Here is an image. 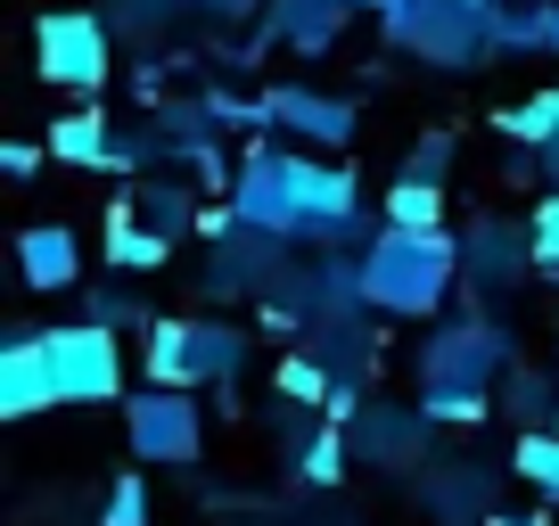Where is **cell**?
<instances>
[{"mask_svg":"<svg viewBox=\"0 0 559 526\" xmlns=\"http://www.w3.org/2000/svg\"><path fill=\"white\" fill-rule=\"evenodd\" d=\"M140 370L148 386H239L247 370V330L223 313H190V321H148V346H140Z\"/></svg>","mask_w":559,"mask_h":526,"instance_id":"cell-4","label":"cell"},{"mask_svg":"<svg viewBox=\"0 0 559 526\" xmlns=\"http://www.w3.org/2000/svg\"><path fill=\"white\" fill-rule=\"evenodd\" d=\"M0 165H9V174L25 181V174H34V165H41V148H34V141H9V148H0Z\"/></svg>","mask_w":559,"mask_h":526,"instance_id":"cell-30","label":"cell"},{"mask_svg":"<svg viewBox=\"0 0 559 526\" xmlns=\"http://www.w3.org/2000/svg\"><path fill=\"white\" fill-rule=\"evenodd\" d=\"M354 17H395V9H412V0H346Z\"/></svg>","mask_w":559,"mask_h":526,"instance_id":"cell-31","label":"cell"},{"mask_svg":"<svg viewBox=\"0 0 559 526\" xmlns=\"http://www.w3.org/2000/svg\"><path fill=\"white\" fill-rule=\"evenodd\" d=\"M58 370V404H116L123 395V337L99 321H67V330H41Z\"/></svg>","mask_w":559,"mask_h":526,"instance_id":"cell-8","label":"cell"},{"mask_svg":"<svg viewBox=\"0 0 559 526\" xmlns=\"http://www.w3.org/2000/svg\"><path fill=\"white\" fill-rule=\"evenodd\" d=\"M34 67H41V83L91 99V91L107 83V67H116V25H107V9H41Z\"/></svg>","mask_w":559,"mask_h":526,"instance_id":"cell-6","label":"cell"},{"mask_svg":"<svg viewBox=\"0 0 559 526\" xmlns=\"http://www.w3.org/2000/svg\"><path fill=\"white\" fill-rule=\"evenodd\" d=\"M190 9H198V0H107V25L132 34V41H157V34H174Z\"/></svg>","mask_w":559,"mask_h":526,"instance_id":"cell-21","label":"cell"},{"mask_svg":"<svg viewBox=\"0 0 559 526\" xmlns=\"http://www.w3.org/2000/svg\"><path fill=\"white\" fill-rule=\"evenodd\" d=\"M386 230H444V181H419V174H395L386 181Z\"/></svg>","mask_w":559,"mask_h":526,"instance_id":"cell-20","label":"cell"},{"mask_svg":"<svg viewBox=\"0 0 559 526\" xmlns=\"http://www.w3.org/2000/svg\"><path fill=\"white\" fill-rule=\"evenodd\" d=\"M132 214L157 230V239H174V247L190 239V230H223V223H230V206H223V214H198V190H181V181H140V190H132Z\"/></svg>","mask_w":559,"mask_h":526,"instance_id":"cell-16","label":"cell"},{"mask_svg":"<svg viewBox=\"0 0 559 526\" xmlns=\"http://www.w3.org/2000/svg\"><path fill=\"white\" fill-rule=\"evenodd\" d=\"M165 255H174V239H157V230L132 214V198H116V206H107V272H116V280H140V272H157Z\"/></svg>","mask_w":559,"mask_h":526,"instance_id":"cell-17","label":"cell"},{"mask_svg":"<svg viewBox=\"0 0 559 526\" xmlns=\"http://www.w3.org/2000/svg\"><path fill=\"white\" fill-rule=\"evenodd\" d=\"M58 404V370H50V346H41V330L9 337L0 346V420H34V411Z\"/></svg>","mask_w":559,"mask_h":526,"instance_id":"cell-14","label":"cell"},{"mask_svg":"<svg viewBox=\"0 0 559 526\" xmlns=\"http://www.w3.org/2000/svg\"><path fill=\"white\" fill-rule=\"evenodd\" d=\"M461 280V239L453 230H386L362 247V288H370V313H395V321H437L444 297Z\"/></svg>","mask_w":559,"mask_h":526,"instance_id":"cell-3","label":"cell"},{"mask_svg":"<svg viewBox=\"0 0 559 526\" xmlns=\"http://www.w3.org/2000/svg\"><path fill=\"white\" fill-rule=\"evenodd\" d=\"M535 165H543V190H551V198H559V141H551V148H543V157H535Z\"/></svg>","mask_w":559,"mask_h":526,"instance_id":"cell-33","label":"cell"},{"mask_svg":"<svg viewBox=\"0 0 559 526\" xmlns=\"http://www.w3.org/2000/svg\"><path fill=\"white\" fill-rule=\"evenodd\" d=\"M493 411H502L519 437H543V428L559 420V379H551V370H535V362H519L502 379V395H493Z\"/></svg>","mask_w":559,"mask_h":526,"instance_id":"cell-18","label":"cell"},{"mask_svg":"<svg viewBox=\"0 0 559 526\" xmlns=\"http://www.w3.org/2000/svg\"><path fill=\"white\" fill-rule=\"evenodd\" d=\"M148 518H157V502H148V477L123 469L116 486H107V502H99V526H148Z\"/></svg>","mask_w":559,"mask_h":526,"instance_id":"cell-25","label":"cell"},{"mask_svg":"<svg viewBox=\"0 0 559 526\" xmlns=\"http://www.w3.org/2000/svg\"><path fill=\"white\" fill-rule=\"evenodd\" d=\"M263 9H272V0H198V17H214V25H239V17L263 25Z\"/></svg>","mask_w":559,"mask_h":526,"instance_id":"cell-29","label":"cell"},{"mask_svg":"<svg viewBox=\"0 0 559 526\" xmlns=\"http://www.w3.org/2000/svg\"><path fill=\"white\" fill-rule=\"evenodd\" d=\"M346 25H354L346 0H272V9H263V25L247 34V58H263V50L330 58L337 41H346Z\"/></svg>","mask_w":559,"mask_h":526,"instance_id":"cell-12","label":"cell"},{"mask_svg":"<svg viewBox=\"0 0 559 526\" xmlns=\"http://www.w3.org/2000/svg\"><path fill=\"white\" fill-rule=\"evenodd\" d=\"M526 263H535V239H526V223H469L461 230V280L486 288V297H502V288L526 280Z\"/></svg>","mask_w":559,"mask_h":526,"instance_id":"cell-13","label":"cell"},{"mask_svg":"<svg viewBox=\"0 0 559 526\" xmlns=\"http://www.w3.org/2000/svg\"><path fill=\"white\" fill-rule=\"evenodd\" d=\"M428 411L419 404H362V420L346 428L354 437V461H370V469H386V477H419L428 469Z\"/></svg>","mask_w":559,"mask_h":526,"instance_id":"cell-11","label":"cell"},{"mask_svg":"<svg viewBox=\"0 0 559 526\" xmlns=\"http://www.w3.org/2000/svg\"><path fill=\"white\" fill-rule=\"evenodd\" d=\"M346 461H354V437H346V428H321V437L297 444V477H305V486H337V477H346Z\"/></svg>","mask_w":559,"mask_h":526,"instance_id":"cell-23","label":"cell"},{"mask_svg":"<svg viewBox=\"0 0 559 526\" xmlns=\"http://www.w3.org/2000/svg\"><path fill=\"white\" fill-rule=\"evenodd\" d=\"M453 148H461V132H419V148L403 157V174H419V181H444V165H453Z\"/></svg>","mask_w":559,"mask_h":526,"instance_id":"cell-27","label":"cell"},{"mask_svg":"<svg viewBox=\"0 0 559 526\" xmlns=\"http://www.w3.org/2000/svg\"><path fill=\"white\" fill-rule=\"evenodd\" d=\"M502 132L526 148V157H543V148L559 141V91H535V99H519V107H502Z\"/></svg>","mask_w":559,"mask_h":526,"instance_id":"cell-22","label":"cell"},{"mask_svg":"<svg viewBox=\"0 0 559 526\" xmlns=\"http://www.w3.org/2000/svg\"><path fill=\"white\" fill-rule=\"evenodd\" d=\"M486 526H551V518H543V510H526V518H519V510H493Z\"/></svg>","mask_w":559,"mask_h":526,"instance_id":"cell-32","label":"cell"},{"mask_svg":"<svg viewBox=\"0 0 559 526\" xmlns=\"http://www.w3.org/2000/svg\"><path fill=\"white\" fill-rule=\"evenodd\" d=\"M255 116H263V132H288V141H305V148H346L354 141V99H337V91H305V83H272L255 99Z\"/></svg>","mask_w":559,"mask_h":526,"instance_id":"cell-10","label":"cell"},{"mask_svg":"<svg viewBox=\"0 0 559 526\" xmlns=\"http://www.w3.org/2000/svg\"><path fill=\"white\" fill-rule=\"evenodd\" d=\"M297 280V263H288V247L280 239H263V230H247V223H223L214 230V255H206V297H255V304H272L280 288Z\"/></svg>","mask_w":559,"mask_h":526,"instance_id":"cell-9","label":"cell"},{"mask_svg":"<svg viewBox=\"0 0 559 526\" xmlns=\"http://www.w3.org/2000/svg\"><path fill=\"white\" fill-rule=\"evenodd\" d=\"M510 469H519L526 486L543 493V502H559V428H543V437H519V444H510Z\"/></svg>","mask_w":559,"mask_h":526,"instance_id":"cell-24","label":"cell"},{"mask_svg":"<svg viewBox=\"0 0 559 526\" xmlns=\"http://www.w3.org/2000/svg\"><path fill=\"white\" fill-rule=\"evenodd\" d=\"M17 263H25V288L58 297V288L83 280V239H74L67 223H34V230L17 239Z\"/></svg>","mask_w":559,"mask_h":526,"instance_id":"cell-15","label":"cell"},{"mask_svg":"<svg viewBox=\"0 0 559 526\" xmlns=\"http://www.w3.org/2000/svg\"><path fill=\"white\" fill-rule=\"evenodd\" d=\"M230 223L263 230L280 247H354L370 230L362 214V181L330 157H305V148H280V141H255L239 165H230ZM379 239V230H370Z\"/></svg>","mask_w":559,"mask_h":526,"instance_id":"cell-1","label":"cell"},{"mask_svg":"<svg viewBox=\"0 0 559 526\" xmlns=\"http://www.w3.org/2000/svg\"><path fill=\"white\" fill-rule=\"evenodd\" d=\"M493 9L502 0H412V9L386 17V41L403 58H419V67H437V74L486 67L493 58Z\"/></svg>","mask_w":559,"mask_h":526,"instance_id":"cell-5","label":"cell"},{"mask_svg":"<svg viewBox=\"0 0 559 526\" xmlns=\"http://www.w3.org/2000/svg\"><path fill=\"white\" fill-rule=\"evenodd\" d=\"M91 321H99V330H123V321H132V330H148V321H140V304L123 297V288H107V297H91Z\"/></svg>","mask_w":559,"mask_h":526,"instance_id":"cell-28","label":"cell"},{"mask_svg":"<svg viewBox=\"0 0 559 526\" xmlns=\"http://www.w3.org/2000/svg\"><path fill=\"white\" fill-rule=\"evenodd\" d=\"M50 157L58 165H123V141H116V123H107L99 107H74V116L50 123Z\"/></svg>","mask_w":559,"mask_h":526,"instance_id":"cell-19","label":"cell"},{"mask_svg":"<svg viewBox=\"0 0 559 526\" xmlns=\"http://www.w3.org/2000/svg\"><path fill=\"white\" fill-rule=\"evenodd\" d=\"M412 370H419V411L437 428H469V420H486L493 411V386L510 379V330L493 313H461V321H437V330L419 337V354H412Z\"/></svg>","mask_w":559,"mask_h":526,"instance_id":"cell-2","label":"cell"},{"mask_svg":"<svg viewBox=\"0 0 559 526\" xmlns=\"http://www.w3.org/2000/svg\"><path fill=\"white\" fill-rule=\"evenodd\" d=\"M123 437H132V461H148V469H190V461H206V411L181 386H140V395H123Z\"/></svg>","mask_w":559,"mask_h":526,"instance_id":"cell-7","label":"cell"},{"mask_svg":"<svg viewBox=\"0 0 559 526\" xmlns=\"http://www.w3.org/2000/svg\"><path fill=\"white\" fill-rule=\"evenodd\" d=\"M526 239H535V272H543V280H559V198L551 190H543L535 214H526Z\"/></svg>","mask_w":559,"mask_h":526,"instance_id":"cell-26","label":"cell"}]
</instances>
